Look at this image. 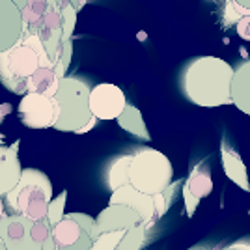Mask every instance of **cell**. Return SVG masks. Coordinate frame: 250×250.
I'll list each match as a JSON object with an SVG mask.
<instances>
[{"instance_id": "cell-17", "label": "cell", "mask_w": 250, "mask_h": 250, "mask_svg": "<svg viewBox=\"0 0 250 250\" xmlns=\"http://www.w3.org/2000/svg\"><path fill=\"white\" fill-rule=\"evenodd\" d=\"M60 79L54 67H40L28 83V94H42L47 97H54L60 88Z\"/></svg>"}, {"instance_id": "cell-10", "label": "cell", "mask_w": 250, "mask_h": 250, "mask_svg": "<svg viewBox=\"0 0 250 250\" xmlns=\"http://www.w3.org/2000/svg\"><path fill=\"white\" fill-rule=\"evenodd\" d=\"M24 21L19 6L11 0H0V54L21 42Z\"/></svg>"}, {"instance_id": "cell-26", "label": "cell", "mask_w": 250, "mask_h": 250, "mask_svg": "<svg viewBox=\"0 0 250 250\" xmlns=\"http://www.w3.org/2000/svg\"><path fill=\"white\" fill-rule=\"evenodd\" d=\"M235 28H237V34H239L245 42H250V15L249 17H243V19L235 24Z\"/></svg>"}, {"instance_id": "cell-29", "label": "cell", "mask_w": 250, "mask_h": 250, "mask_svg": "<svg viewBox=\"0 0 250 250\" xmlns=\"http://www.w3.org/2000/svg\"><path fill=\"white\" fill-rule=\"evenodd\" d=\"M11 2H15V4L19 6V10H22V8L26 6V2H28V0H11Z\"/></svg>"}, {"instance_id": "cell-19", "label": "cell", "mask_w": 250, "mask_h": 250, "mask_svg": "<svg viewBox=\"0 0 250 250\" xmlns=\"http://www.w3.org/2000/svg\"><path fill=\"white\" fill-rule=\"evenodd\" d=\"M118 124L120 127L127 131V133H131L133 136L136 138H140V140H149V133H147L146 129V124H144V118L140 114V110L133 106V104L127 103L125 106V110L122 112V116L118 118Z\"/></svg>"}, {"instance_id": "cell-24", "label": "cell", "mask_w": 250, "mask_h": 250, "mask_svg": "<svg viewBox=\"0 0 250 250\" xmlns=\"http://www.w3.org/2000/svg\"><path fill=\"white\" fill-rule=\"evenodd\" d=\"M125 237V231H108V233H101L99 239L94 241L92 250H116L120 247L122 239Z\"/></svg>"}, {"instance_id": "cell-7", "label": "cell", "mask_w": 250, "mask_h": 250, "mask_svg": "<svg viewBox=\"0 0 250 250\" xmlns=\"http://www.w3.org/2000/svg\"><path fill=\"white\" fill-rule=\"evenodd\" d=\"M127 106L122 88L116 84H95L90 94V110L97 120H118Z\"/></svg>"}, {"instance_id": "cell-16", "label": "cell", "mask_w": 250, "mask_h": 250, "mask_svg": "<svg viewBox=\"0 0 250 250\" xmlns=\"http://www.w3.org/2000/svg\"><path fill=\"white\" fill-rule=\"evenodd\" d=\"M220 155H222V167H224L226 176H228L235 185H239L243 190H247V192H249L250 190L249 172H247L245 163L241 161V157L237 155V151H233L226 142H222Z\"/></svg>"}, {"instance_id": "cell-12", "label": "cell", "mask_w": 250, "mask_h": 250, "mask_svg": "<svg viewBox=\"0 0 250 250\" xmlns=\"http://www.w3.org/2000/svg\"><path fill=\"white\" fill-rule=\"evenodd\" d=\"M95 220H97V226L101 229V233L129 231V229L136 228L138 224H144L142 217L136 213L135 209L122 206V204H114V206L104 208Z\"/></svg>"}, {"instance_id": "cell-1", "label": "cell", "mask_w": 250, "mask_h": 250, "mask_svg": "<svg viewBox=\"0 0 250 250\" xmlns=\"http://www.w3.org/2000/svg\"><path fill=\"white\" fill-rule=\"evenodd\" d=\"M235 69L217 56L192 58L183 67L181 90L190 103L198 106L231 104V83Z\"/></svg>"}, {"instance_id": "cell-4", "label": "cell", "mask_w": 250, "mask_h": 250, "mask_svg": "<svg viewBox=\"0 0 250 250\" xmlns=\"http://www.w3.org/2000/svg\"><path fill=\"white\" fill-rule=\"evenodd\" d=\"M174 168L165 153L153 147H138L129 168V185L138 192L155 196L172 185Z\"/></svg>"}, {"instance_id": "cell-21", "label": "cell", "mask_w": 250, "mask_h": 250, "mask_svg": "<svg viewBox=\"0 0 250 250\" xmlns=\"http://www.w3.org/2000/svg\"><path fill=\"white\" fill-rule=\"evenodd\" d=\"M49 10V0H28L26 6L21 10L24 26H34L42 21L45 11Z\"/></svg>"}, {"instance_id": "cell-2", "label": "cell", "mask_w": 250, "mask_h": 250, "mask_svg": "<svg viewBox=\"0 0 250 250\" xmlns=\"http://www.w3.org/2000/svg\"><path fill=\"white\" fill-rule=\"evenodd\" d=\"M52 202V183L38 168H22L21 181L6 194V204L15 215L26 219L47 220L49 206Z\"/></svg>"}, {"instance_id": "cell-15", "label": "cell", "mask_w": 250, "mask_h": 250, "mask_svg": "<svg viewBox=\"0 0 250 250\" xmlns=\"http://www.w3.org/2000/svg\"><path fill=\"white\" fill-rule=\"evenodd\" d=\"M231 103L243 114L250 116V60L243 62L235 69L233 83H231Z\"/></svg>"}, {"instance_id": "cell-28", "label": "cell", "mask_w": 250, "mask_h": 250, "mask_svg": "<svg viewBox=\"0 0 250 250\" xmlns=\"http://www.w3.org/2000/svg\"><path fill=\"white\" fill-rule=\"evenodd\" d=\"M69 2H71V4L75 6V10L81 11L84 8V6H86V2H88V0H69Z\"/></svg>"}, {"instance_id": "cell-22", "label": "cell", "mask_w": 250, "mask_h": 250, "mask_svg": "<svg viewBox=\"0 0 250 250\" xmlns=\"http://www.w3.org/2000/svg\"><path fill=\"white\" fill-rule=\"evenodd\" d=\"M181 185V181H176L174 185H170V187L165 190V192H161V194H155L153 196V202H155V217H153V222L161 219L165 213H167L170 206H172V202L176 198V188Z\"/></svg>"}, {"instance_id": "cell-18", "label": "cell", "mask_w": 250, "mask_h": 250, "mask_svg": "<svg viewBox=\"0 0 250 250\" xmlns=\"http://www.w3.org/2000/svg\"><path fill=\"white\" fill-rule=\"evenodd\" d=\"M131 161H133V153H127V155H120L110 163V167L106 170V185L112 192L125 187V185H129Z\"/></svg>"}, {"instance_id": "cell-27", "label": "cell", "mask_w": 250, "mask_h": 250, "mask_svg": "<svg viewBox=\"0 0 250 250\" xmlns=\"http://www.w3.org/2000/svg\"><path fill=\"white\" fill-rule=\"evenodd\" d=\"M11 112V104L10 103H2L0 104V124H2V120L6 118V116Z\"/></svg>"}, {"instance_id": "cell-14", "label": "cell", "mask_w": 250, "mask_h": 250, "mask_svg": "<svg viewBox=\"0 0 250 250\" xmlns=\"http://www.w3.org/2000/svg\"><path fill=\"white\" fill-rule=\"evenodd\" d=\"M19 144L21 142L15 140L11 146L0 147V196H6L21 181L22 168L17 155Z\"/></svg>"}, {"instance_id": "cell-25", "label": "cell", "mask_w": 250, "mask_h": 250, "mask_svg": "<svg viewBox=\"0 0 250 250\" xmlns=\"http://www.w3.org/2000/svg\"><path fill=\"white\" fill-rule=\"evenodd\" d=\"M250 15V10L249 8H243L241 4H237L235 0H228L226 2V11H224V21L231 24V22H237L243 19V17H249Z\"/></svg>"}, {"instance_id": "cell-5", "label": "cell", "mask_w": 250, "mask_h": 250, "mask_svg": "<svg viewBox=\"0 0 250 250\" xmlns=\"http://www.w3.org/2000/svg\"><path fill=\"white\" fill-rule=\"evenodd\" d=\"M43 67L38 52L19 42L10 51L0 54V84L17 95L28 94V83Z\"/></svg>"}, {"instance_id": "cell-3", "label": "cell", "mask_w": 250, "mask_h": 250, "mask_svg": "<svg viewBox=\"0 0 250 250\" xmlns=\"http://www.w3.org/2000/svg\"><path fill=\"white\" fill-rule=\"evenodd\" d=\"M90 94L92 86L84 79L65 77L60 83L56 95L52 97L58 108L52 129L65 133H81L94 120V114L90 110Z\"/></svg>"}, {"instance_id": "cell-11", "label": "cell", "mask_w": 250, "mask_h": 250, "mask_svg": "<svg viewBox=\"0 0 250 250\" xmlns=\"http://www.w3.org/2000/svg\"><path fill=\"white\" fill-rule=\"evenodd\" d=\"M211 190H213V179L209 174L208 161H202L188 174L187 181L183 185V200H185V211H187L188 217L194 215L200 200L209 196Z\"/></svg>"}, {"instance_id": "cell-13", "label": "cell", "mask_w": 250, "mask_h": 250, "mask_svg": "<svg viewBox=\"0 0 250 250\" xmlns=\"http://www.w3.org/2000/svg\"><path fill=\"white\" fill-rule=\"evenodd\" d=\"M114 204H122V206L135 209L136 213L142 217V220H144V224H146L147 228H151L155 224L153 222V217H155V202H153V196L142 194L135 187L125 185V187L118 188V190H114L110 194L108 206H114Z\"/></svg>"}, {"instance_id": "cell-8", "label": "cell", "mask_w": 250, "mask_h": 250, "mask_svg": "<svg viewBox=\"0 0 250 250\" xmlns=\"http://www.w3.org/2000/svg\"><path fill=\"white\" fill-rule=\"evenodd\" d=\"M34 220L22 215H11L0 220V239L8 250H43V245L32 237Z\"/></svg>"}, {"instance_id": "cell-33", "label": "cell", "mask_w": 250, "mask_h": 250, "mask_svg": "<svg viewBox=\"0 0 250 250\" xmlns=\"http://www.w3.org/2000/svg\"><path fill=\"white\" fill-rule=\"evenodd\" d=\"M2 146H4V136L0 135V147H2Z\"/></svg>"}, {"instance_id": "cell-30", "label": "cell", "mask_w": 250, "mask_h": 250, "mask_svg": "<svg viewBox=\"0 0 250 250\" xmlns=\"http://www.w3.org/2000/svg\"><path fill=\"white\" fill-rule=\"evenodd\" d=\"M235 2H237V4H241L243 8H249V10H250V0H235Z\"/></svg>"}, {"instance_id": "cell-32", "label": "cell", "mask_w": 250, "mask_h": 250, "mask_svg": "<svg viewBox=\"0 0 250 250\" xmlns=\"http://www.w3.org/2000/svg\"><path fill=\"white\" fill-rule=\"evenodd\" d=\"M0 250H8V249H6V245L2 243V239H0Z\"/></svg>"}, {"instance_id": "cell-6", "label": "cell", "mask_w": 250, "mask_h": 250, "mask_svg": "<svg viewBox=\"0 0 250 250\" xmlns=\"http://www.w3.org/2000/svg\"><path fill=\"white\" fill-rule=\"evenodd\" d=\"M58 108L52 97L42 94H26L19 103V118L30 129H47L54 127Z\"/></svg>"}, {"instance_id": "cell-34", "label": "cell", "mask_w": 250, "mask_h": 250, "mask_svg": "<svg viewBox=\"0 0 250 250\" xmlns=\"http://www.w3.org/2000/svg\"><path fill=\"white\" fill-rule=\"evenodd\" d=\"M56 2H60V4H65V2H69V0H56ZM71 4V2H69Z\"/></svg>"}, {"instance_id": "cell-20", "label": "cell", "mask_w": 250, "mask_h": 250, "mask_svg": "<svg viewBox=\"0 0 250 250\" xmlns=\"http://www.w3.org/2000/svg\"><path fill=\"white\" fill-rule=\"evenodd\" d=\"M147 231H149V228L146 224H138L136 228L125 231V237L116 250H140L146 243Z\"/></svg>"}, {"instance_id": "cell-9", "label": "cell", "mask_w": 250, "mask_h": 250, "mask_svg": "<svg viewBox=\"0 0 250 250\" xmlns=\"http://www.w3.org/2000/svg\"><path fill=\"white\" fill-rule=\"evenodd\" d=\"M52 239L56 245V250H92L94 239L90 231L81 226V222L65 215L62 222L52 226Z\"/></svg>"}, {"instance_id": "cell-23", "label": "cell", "mask_w": 250, "mask_h": 250, "mask_svg": "<svg viewBox=\"0 0 250 250\" xmlns=\"http://www.w3.org/2000/svg\"><path fill=\"white\" fill-rule=\"evenodd\" d=\"M65 202H67V190L60 192L56 198H52L51 206H49V215H47V222L52 226H56L58 222L63 220V208H65Z\"/></svg>"}, {"instance_id": "cell-31", "label": "cell", "mask_w": 250, "mask_h": 250, "mask_svg": "<svg viewBox=\"0 0 250 250\" xmlns=\"http://www.w3.org/2000/svg\"><path fill=\"white\" fill-rule=\"evenodd\" d=\"M6 215H4V202H2V198H0V220L4 219Z\"/></svg>"}]
</instances>
